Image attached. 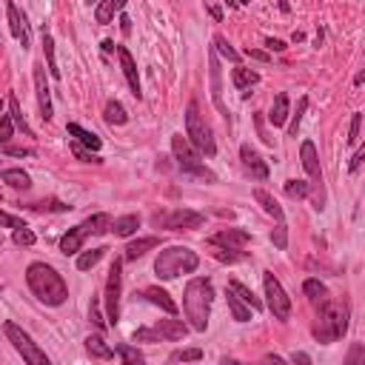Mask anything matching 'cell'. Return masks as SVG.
Wrapping results in <instances>:
<instances>
[{"mask_svg":"<svg viewBox=\"0 0 365 365\" xmlns=\"http://www.w3.org/2000/svg\"><path fill=\"white\" fill-rule=\"evenodd\" d=\"M26 283H29L32 294L46 305H63L66 297H69V288H66L63 277L46 263H32L26 269Z\"/></svg>","mask_w":365,"mask_h":365,"instance_id":"cell-1","label":"cell"},{"mask_svg":"<svg viewBox=\"0 0 365 365\" xmlns=\"http://www.w3.org/2000/svg\"><path fill=\"white\" fill-rule=\"evenodd\" d=\"M211 303H214V288L206 277H194L189 286H186V294H183V311H186V320L194 331H206L208 328V314H211Z\"/></svg>","mask_w":365,"mask_h":365,"instance_id":"cell-2","label":"cell"},{"mask_svg":"<svg viewBox=\"0 0 365 365\" xmlns=\"http://www.w3.org/2000/svg\"><path fill=\"white\" fill-rule=\"evenodd\" d=\"M348 331V305L337 303V300H325L317 311V322H314V337L317 342H337L342 334Z\"/></svg>","mask_w":365,"mask_h":365,"instance_id":"cell-3","label":"cell"},{"mask_svg":"<svg viewBox=\"0 0 365 365\" xmlns=\"http://www.w3.org/2000/svg\"><path fill=\"white\" fill-rule=\"evenodd\" d=\"M197 266H200V257L186 246H169L155 260V271L160 280H174L180 274H191V271H197Z\"/></svg>","mask_w":365,"mask_h":365,"instance_id":"cell-4","label":"cell"},{"mask_svg":"<svg viewBox=\"0 0 365 365\" xmlns=\"http://www.w3.org/2000/svg\"><path fill=\"white\" fill-rule=\"evenodd\" d=\"M111 223H114V220H111L108 214H91L89 220H83L80 225L69 228V234L60 237V252H63V254H77L89 237L111 231Z\"/></svg>","mask_w":365,"mask_h":365,"instance_id":"cell-5","label":"cell"},{"mask_svg":"<svg viewBox=\"0 0 365 365\" xmlns=\"http://www.w3.org/2000/svg\"><path fill=\"white\" fill-rule=\"evenodd\" d=\"M186 137H189L191 149H197L200 155H206V157H214L217 155V143L211 137L208 123H206V120L200 117V111H197V103H189V108H186Z\"/></svg>","mask_w":365,"mask_h":365,"instance_id":"cell-6","label":"cell"},{"mask_svg":"<svg viewBox=\"0 0 365 365\" xmlns=\"http://www.w3.org/2000/svg\"><path fill=\"white\" fill-rule=\"evenodd\" d=\"M172 152H174L177 166H180V169L189 174V177L208 180V183H214V180H217V174H214L211 169H206V163L200 160V155L191 149V143H189L183 135H174V137H172Z\"/></svg>","mask_w":365,"mask_h":365,"instance_id":"cell-7","label":"cell"},{"mask_svg":"<svg viewBox=\"0 0 365 365\" xmlns=\"http://www.w3.org/2000/svg\"><path fill=\"white\" fill-rule=\"evenodd\" d=\"M4 331H6V337H9V342L15 345V351L26 359V365H52L49 362V356H46V351L21 328V325H15V322H6L4 325Z\"/></svg>","mask_w":365,"mask_h":365,"instance_id":"cell-8","label":"cell"},{"mask_svg":"<svg viewBox=\"0 0 365 365\" xmlns=\"http://www.w3.org/2000/svg\"><path fill=\"white\" fill-rule=\"evenodd\" d=\"M120 294H123V263L114 260L106 280V320L117 325L120 320Z\"/></svg>","mask_w":365,"mask_h":365,"instance_id":"cell-9","label":"cell"},{"mask_svg":"<svg viewBox=\"0 0 365 365\" xmlns=\"http://www.w3.org/2000/svg\"><path fill=\"white\" fill-rule=\"evenodd\" d=\"M263 286H266L269 311L274 314V320H288V317H291V300H288V294L283 291L280 280H277L271 271H266V274H263Z\"/></svg>","mask_w":365,"mask_h":365,"instance_id":"cell-10","label":"cell"},{"mask_svg":"<svg viewBox=\"0 0 365 365\" xmlns=\"http://www.w3.org/2000/svg\"><path fill=\"white\" fill-rule=\"evenodd\" d=\"M155 223L157 225H163V228H169V231H180V228H200L203 223H206V217L203 214H197V211H186V208H174V211H169V214H157L155 217Z\"/></svg>","mask_w":365,"mask_h":365,"instance_id":"cell-11","label":"cell"},{"mask_svg":"<svg viewBox=\"0 0 365 365\" xmlns=\"http://www.w3.org/2000/svg\"><path fill=\"white\" fill-rule=\"evenodd\" d=\"M249 240H252V234H249V231H242V228H225V231H220V234H214V237L208 240V246L240 254V249L246 246Z\"/></svg>","mask_w":365,"mask_h":365,"instance_id":"cell-12","label":"cell"},{"mask_svg":"<svg viewBox=\"0 0 365 365\" xmlns=\"http://www.w3.org/2000/svg\"><path fill=\"white\" fill-rule=\"evenodd\" d=\"M240 160H242V166H246V172H249L254 180H266V177H269V163H266L252 146H242V149H240Z\"/></svg>","mask_w":365,"mask_h":365,"instance_id":"cell-13","label":"cell"},{"mask_svg":"<svg viewBox=\"0 0 365 365\" xmlns=\"http://www.w3.org/2000/svg\"><path fill=\"white\" fill-rule=\"evenodd\" d=\"M35 89H38V103H40V117L52 120V94H49V83H46V69L35 66Z\"/></svg>","mask_w":365,"mask_h":365,"instance_id":"cell-14","label":"cell"},{"mask_svg":"<svg viewBox=\"0 0 365 365\" xmlns=\"http://www.w3.org/2000/svg\"><path fill=\"white\" fill-rule=\"evenodd\" d=\"M300 157H303V169L308 172L311 183H314V186H322V169H320V157H317V149H314V143H311V140H305V143H303Z\"/></svg>","mask_w":365,"mask_h":365,"instance_id":"cell-15","label":"cell"},{"mask_svg":"<svg viewBox=\"0 0 365 365\" xmlns=\"http://www.w3.org/2000/svg\"><path fill=\"white\" fill-rule=\"evenodd\" d=\"M6 15H9V29H12L15 40H18L23 49H29V26H26V15H21V9H18L15 4L6 6Z\"/></svg>","mask_w":365,"mask_h":365,"instance_id":"cell-16","label":"cell"},{"mask_svg":"<svg viewBox=\"0 0 365 365\" xmlns=\"http://www.w3.org/2000/svg\"><path fill=\"white\" fill-rule=\"evenodd\" d=\"M152 334H155V339H172V342H177V339H183L189 334V328H186L183 320H160L152 328Z\"/></svg>","mask_w":365,"mask_h":365,"instance_id":"cell-17","label":"cell"},{"mask_svg":"<svg viewBox=\"0 0 365 365\" xmlns=\"http://www.w3.org/2000/svg\"><path fill=\"white\" fill-rule=\"evenodd\" d=\"M117 57H120V66H123V74H126V80H129V89L135 91V97H140V74H137L135 57L129 55L126 46H117Z\"/></svg>","mask_w":365,"mask_h":365,"instance_id":"cell-18","label":"cell"},{"mask_svg":"<svg viewBox=\"0 0 365 365\" xmlns=\"http://www.w3.org/2000/svg\"><path fill=\"white\" fill-rule=\"evenodd\" d=\"M143 297H146V300H149L152 305L163 308V311H166L169 317H174V314H177V305H174V300H172V297H169V294H166L163 288L152 286V288H146V291H143Z\"/></svg>","mask_w":365,"mask_h":365,"instance_id":"cell-19","label":"cell"},{"mask_svg":"<svg viewBox=\"0 0 365 365\" xmlns=\"http://www.w3.org/2000/svg\"><path fill=\"white\" fill-rule=\"evenodd\" d=\"M69 135H72V137H77V143H80L83 149L94 152V155H97V152H100V146H103V143H100V137H97L94 132H86V129H83V126H77V123H69Z\"/></svg>","mask_w":365,"mask_h":365,"instance_id":"cell-20","label":"cell"},{"mask_svg":"<svg viewBox=\"0 0 365 365\" xmlns=\"http://www.w3.org/2000/svg\"><path fill=\"white\" fill-rule=\"evenodd\" d=\"M157 246H160L157 237H140V240H135V242H129V246H126V260H137V257H143L146 252H152Z\"/></svg>","mask_w":365,"mask_h":365,"instance_id":"cell-21","label":"cell"},{"mask_svg":"<svg viewBox=\"0 0 365 365\" xmlns=\"http://www.w3.org/2000/svg\"><path fill=\"white\" fill-rule=\"evenodd\" d=\"M86 351H89L91 356H97V359H111V356H114V348H111L100 334H91V337L86 339Z\"/></svg>","mask_w":365,"mask_h":365,"instance_id":"cell-22","label":"cell"},{"mask_svg":"<svg viewBox=\"0 0 365 365\" xmlns=\"http://www.w3.org/2000/svg\"><path fill=\"white\" fill-rule=\"evenodd\" d=\"M228 291H231L240 303H246L252 311H260V308H263V303H260V300H257L246 286H242V283H237V280H231V283H228Z\"/></svg>","mask_w":365,"mask_h":365,"instance_id":"cell-23","label":"cell"},{"mask_svg":"<svg viewBox=\"0 0 365 365\" xmlns=\"http://www.w3.org/2000/svg\"><path fill=\"white\" fill-rule=\"evenodd\" d=\"M254 200L263 206V211H266V214H271L277 223H283V208H280V203H277L266 189H257V191H254Z\"/></svg>","mask_w":365,"mask_h":365,"instance_id":"cell-24","label":"cell"},{"mask_svg":"<svg viewBox=\"0 0 365 365\" xmlns=\"http://www.w3.org/2000/svg\"><path fill=\"white\" fill-rule=\"evenodd\" d=\"M137 228H140V217L137 214H126V217H120V220L111 223V231L117 237H132Z\"/></svg>","mask_w":365,"mask_h":365,"instance_id":"cell-25","label":"cell"},{"mask_svg":"<svg viewBox=\"0 0 365 365\" xmlns=\"http://www.w3.org/2000/svg\"><path fill=\"white\" fill-rule=\"evenodd\" d=\"M103 117H106V123H108V126H123L126 120H129L126 108L120 106L117 100H108V103H106V108H103Z\"/></svg>","mask_w":365,"mask_h":365,"instance_id":"cell-26","label":"cell"},{"mask_svg":"<svg viewBox=\"0 0 365 365\" xmlns=\"http://www.w3.org/2000/svg\"><path fill=\"white\" fill-rule=\"evenodd\" d=\"M269 120L274 126H286V120H288V94H277L274 97V106H271V114H269Z\"/></svg>","mask_w":365,"mask_h":365,"instance_id":"cell-27","label":"cell"},{"mask_svg":"<svg viewBox=\"0 0 365 365\" xmlns=\"http://www.w3.org/2000/svg\"><path fill=\"white\" fill-rule=\"evenodd\" d=\"M208 69H211V97H214L217 108H220L223 114H228L225 106H223V97H220V63H217V55H214V52H211V57H208Z\"/></svg>","mask_w":365,"mask_h":365,"instance_id":"cell-28","label":"cell"},{"mask_svg":"<svg viewBox=\"0 0 365 365\" xmlns=\"http://www.w3.org/2000/svg\"><path fill=\"white\" fill-rule=\"evenodd\" d=\"M120 9H123V0H103L94 9V18H97V23H111L114 12H120Z\"/></svg>","mask_w":365,"mask_h":365,"instance_id":"cell-29","label":"cell"},{"mask_svg":"<svg viewBox=\"0 0 365 365\" xmlns=\"http://www.w3.org/2000/svg\"><path fill=\"white\" fill-rule=\"evenodd\" d=\"M303 291H305V297H308V300H311L317 308H320V305L328 300V288H325L320 280H305V283H303Z\"/></svg>","mask_w":365,"mask_h":365,"instance_id":"cell-30","label":"cell"},{"mask_svg":"<svg viewBox=\"0 0 365 365\" xmlns=\"http://www.w3.org/2000/svg\"><path fill=\"white\" fill-rule=\"evenodd\" d=\"M231 80H234V86L246 94V89H252L257 80H260V74L257 72H252V69H234L231 72Z\"/></svg>","mask_w":365,"mask_h":365,"instance_id":"cell-31","label":"cell"},{"mask_svg":"<svg viewBox=\"0 0 365 365\" xmlns=\"http://www.w3.org/2000/svg\"><path fill=\"white\" fill-rule=\"evenodd\" d=\"M225 300H228V311L234 314V320H237V322H249V320H252V308H249L246 303H240L231 291H228V297H225Z\"/></svg>","mask_w":365,"mask_h":365,"instance_id":"cell-32","label":"cell"},{"mask_svg":"<svg viewBox=\"0 0 365 365\" xmlns=\"http://www.w3.org/2000/svg\"><path fill=\"white\" fill-rule=\"evenodd\" d=\"M4 183H9L12 189H29V186H32L29 174L21 172V169H6V172H4Z\"/></svg>","mask_w":365,"mask_h":365,"instance_id":"cell-33","label":"cell"},{"mask_svg":"<svg viewBox=\"0 0 365 365\" xmlns=\"http://www.w3.org/2000/svg\"><path fill=\"white\" fill-rule=\"evenodd\" d=\"M106 252H108V249H103V246H100V249H91V252L80 254V257H77V269H80V271H89V269H94V266L103 260V254H106Z\"/></svg>","mask_w":365,"mask_h":365,"instance_id":"cell-34","label":"cell"},{"mask_svg":"<svg viewBox=\"0 0 365 365\" xmlns=\"http://www.w3.org/2000/svg\"><path fill=\"white\" fill-rule=\"evenodd\" d=\"M117 354H120V359H123V365H146V356L135 345H120Z\"/></svg>","mask_w":365,"mask_h":365,"instance_id":"cell-35","label":"cell"},{"mask_svg":"<svg viewBox=\"0 0 365 365\" xmlns=\"http://www.w3.org/2000/svg\"><path fill=\"white\" fill-rule=\"evenodd\" d=\"M43 52H46V60H49V74L57 80L60 77V69H57V60H55V40L46 32H43Z\"/></svg>","mask_w":365,"mask_h":365,"instance_id":"cell-36","label":"cell"},{"mask_svg":"<svg viewBox=\"0 0 365 365\" xmlns=\"http://www.w3.org/2000/svg\"><path fill=\"white\" fill-rule=\"evenodd\" d=\"M9 108H12V123H15L21 132H26V135L32 137V129H29V123H26L23 111H21V103H18V97H9Z\"/></svg>","mask_w":365,"mask_h":365,"instance_id":"cell-37","label":"cell"},{"mask_svg":"<svg viewBox=\"0 0 365 365\" xmlns=\"http://www.w3.org/2000/svg\"><path fill=\"white\" fill-rule=\"evenodd\" d=\"M305 108H308V97H300V103H297V114L291 117V123H288V135H291V137H297V132H300V123H303Z\"/></svg>","mask_w":365,"mask_h":365,"instance_id":"cell-38","label":"cell"},{"mask_svg":"<svg viewBox=\"0 0 365 365\" xmlns=\"http://www.w3.org/2000/svg\"><path fill=\"white\" fill-rule=\"evenodd\" d=\"M214 46H217V52H220L223 57H228L231 63H240V52H237V49H231V46H228V40H225L223 35H217V38H214Z\"/></svg>","mask_w":365,"mask_h":365,"instance_id":"cell-39","label":"cell"},{"mask_svg":"<svg viewBox=\"0 0 365 365\" xmlns=\"http://www.w3.org/2000/svg\"><path fill=\"white\" fill-rule=\"evenodd\" d=\"M286 194H288L291 200H303V197H308V183H303V180H288V183H286Z\"/></svg>","mask_w":365,"mask_h":365,"instance_id":"cell-40","label":"cell"},{"mask_svg":"<svg viewBox=\"0 0 365 365\" xmlns=\"http://www.w3.org/2000/svg\"><path fill=\"white\" fill-rule=\"evenodd\" d=\"M342 365H365V345L362 342H354L348 348V356H345Z\"/></svg>","mask_w":365,"mask_h":365,"instance_id":"cell-41","label":"cell"},{"mask_svg":"<svg viewBox=\"0 0 365 365\" xmlns=\"http://www.w3.org/2000/svg\"><path fill=\"white\" fill-rule=\"evenodd\" d=\"M12 132H15V123H12V117H0V146L4 143H9V137H12Z\"/></svg>","mask_w":365,"mask_h":365,"instance_id":"cell-42","label":"cell"},{"mask_svg":"<svg viewBox=\"0 0 365 365\" xmlns=\"http://www.w3.org/2000/svg\"><path fill=\"white\" fill-rule=\"evenodd\" d=\"M0 225L4 228H26V223L21 220V217H15V214H9V211H0Z\"/></svg>","mask_w":365,"mask_h":365,"instance_id":"cell-43","label":"cell"},{"mask_svg":"<svg viewBox=\"0 0 365 365\" xmlns=\"http://www.w3.org/2000/svg\"><path fill=\"white\" fill-rule=\"evenodd\" d=\"M200 356H203L200 348H186V351H177V354L172 356V362H194V359H200Z\"/></svg>","mask_w":365,"mask_h":365,"instance_id":"cell-44","label":"cell"},{"mask_svg":"<svg viewBox=\"0 0 365 365\" xmlns=\"http://www.w3.org/2000/svg\"><path fill=\"white\" fill-rule=\"evenodd\" d=\"M35 231H29V228H18L15 231V242H18V246H35Z\"/></svg>","mask_w":365,"mask_h":365,"instance_id":"cell-45","label":"cell"},{"mask_svg":"<svg viewBox=\"0 0 365 365\" xmlns=\"http://www.w3.org/2000/svg\"><path fill=\"white\" fill-rule=\"evenodd\" d=\"M271 240H274V246H277V249H286V246H288V234H286V223H277V228H274Z\"/></svg>","mask_w":365,"mask_h":365,"instance_id":"cell-46","label":"cell"},{"mask_svg":"<svg viewBox=\"0 0 365 365\" xmlns=\"http://www.w3.org/2000/svg\"><path fill=\"white\" fill-rule=\"evenodd\" d=\"M359 123H362V114L356 111V114L351 117V132H348V146H356V140H359Z\"/></svg>","mask_w":365,"mask_h":365,"instance_id":"cell-47","label":"cell"},{"mask_svg":"<svg viewBox=\"0 0 365 365\" xmlns=\"http://www.w3.org/2000/svg\"><path fill=\"white\" fill-rule=\"evenodd\" d=\"M72 152H74V155H77V157H80L83 163H103V160H100V157H97L94 152H89V149H83L80 143H74V146H72Z\"/></svg>","mask_w":365,"mask_h":365,"instance_id":"cell-48","label":"cell"},{"mask_svg":"<svg viewBox=\"0 0 365 365\" xmlns=\"http://www.w3.org/2000/svg\"><path fill=\"white\" fill-rule=\"evenodd\" d=\"M211 249H214V246H211ZM214 257L223 260V263H237L242 254H234V252H225V249H214Z\"/></svg>","mask_w":365,"mask_h":365,"instance_id":"cell-49","label":"cell"},{"mask_svg":"<svg viewBox=\"0 0 365 365\" xmlns=\"http://www.w3.org/2000/svg\"><path fill=\"white\" fill-rule=\"evenodd\" d=\"M89 317H91V322H94L97 328H106V320L100 317V305H97V300H91V308H89Z\"/></svg>","mask_w":365,"mask_h":365,"instance_id":"cell-50","label":"cell"},{"mask_svg":"<svg viewBox=\"0 0 365 365\" xmlns=\"http://www.w3.org/2000/svg\"><path fill=\"white\" fill-rule=\"evenodd\" d=\"M291 365H311V356H308L305 351H294V356H291Z\"/></svg>","mask_w":365,"mask_h":365,"instance_id":"cell-51","label":"cell"},{"mask_svg":"<svg viewBox=\"0 0 365 365\" xmlns=\"http://www.w3.org/2000/svg\"><path fill=\"white\" fill-rule=\"evenodd\" d=\"M266 46H269L271 52H283V49H286V43H283V40H277V38H269V40H266Z\"/></svg>","mask_w":365,"mask_h":365,"instance_id":"cell-52","label":"cell"},{"mask_svg":"<svg viewBox=\"0 0 365 365\" xmlns=\"http://www.w3.org/2000/svg\"><path fill=\"white\" fill-rule=\"evenodd\" d=\"M362 160H365V152H356V155H354V160H351V172H356V169L362 166Z\"/></svg>","mask_w":365,"mask_h":365,"instance_id":"cell-53","label":"cell"},{"mask_svg":"<svg viewBox=\"0 0 365 365\" xmlns=\"http://www.w3.org/2000/svg\"><path fill=\"white\" fill-rule=\"evenodd\" d=\"M120 29H123V35H132V21L123 15V18H120Z\"/></svg>","mask_w":365,"mask_h":365,"instance_id":"cell-54","label":"cell"},{"mask_svg":"<svg viewBox=\"0 0 365 365\" xmlns=\"http://www.w3.org/2000/svg\"><path fill=\"white\" fill-rule=\"evenodd\" d=\"M9 155H15V157H29L32 155V149H6Z\"/></svg>","mask_w":365,"mask_h":365,"instance_id":"cell-55","label":"cell"},{"mask_svg":"<svg viewBox=\"0 0 365 365\" xmlns=\"http://www.w3.org/2000/svg\"><path fill=\"white\" fill-rule=\"evenodd\" d=\"M208 15H211L214 21H223V12H220V6H208Z\"/></svg>","mask_w":365,"mask_h":365,"instance_id":"cell-56","label":"cell"},{"mask_svg":"<svg viewBox=\"0 0 365 365\" xmlns=\"http://www.w3.org/2000/svg\"><path fill=\"white\" fill-rule=\"evenodd\" d=\"M249 55H252L254 60H269V55H266V52H257V49H249Z\"/></svg>","mask_w":365,"mask_h":365,"instance_id":"cell-57","label":"cell"},{"mask_svg":"<svg viewBox=\"0 0 365 365\" xmlns=\"http://www.w3.org/2000/svg\"><path fill=\"white\" fill-rule=\"evenodd\" d=\"M260 365H283V359H280V356H266Z\"/></svg>","mask_w":365,"mask_h":365,"instance_id":"cell-58","label":"cell"},{"mask_svg":"<svg viewBox=\"0 0 365 365\" xmlns=\"http://www.w3.org/2000/svg\"><path fill=\"white\" fill-rule=\"evenodd\" d=\"M103 52H114V43L111 40H103Z\"/></svg>","mask_w":365,"mask_h":365,"instance_id":"cell-59","label":"cell"}]
</instances>
